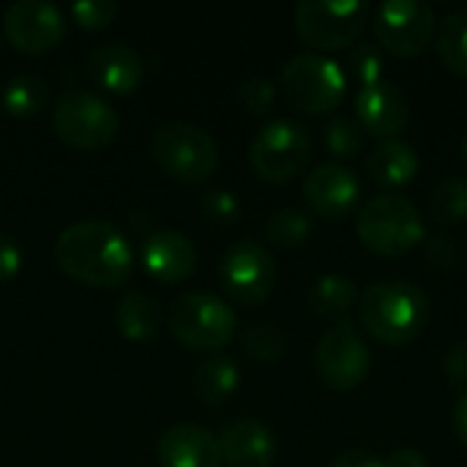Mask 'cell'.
<instances>
[{"label":"cell","mask_w":467,"mask_h":467,"mask_svg":"<svg viewBox=\"0 0 467 467\" xmlns=\"http://www.w3.org/2000/svg\"><path fill=\"white\" fill-rule=\"evenodd\" d=\"M358 126L378 140H397L410 120V101L405 90L389 79L364 85L356 96Z\"/></svg>","instance_id":"cell-15"},{"label":"cell","mask_w":467,"mask_h":467,"mask_svg":"<svg viewBox=\"0 0 467 467\" xmlns=\"http://www.w3.org/2000/svg\"><path fill=\"white\" fill-rule=\"evenodd\" d=\"M358 301V287L353 279L339 274L320 276L309 290V309L323 317H345Z\"/></svg>","instance_id":"cell-24"},{"label":"cell","mask_w":467,"mask_h":467,"mask_svg":"<svg viewBox=\"0 0 467 467\" xmlns=\"http://www.w3.org/2000/svg\"><path fill=\"white\" fill-rule=\"evenodd\" d=\"M361 244L380 257H402L424 244L421 211L402 194H378L364 202L356 219Z\"/></svg>","instance_id":"cell-3"},{"label":"cell","mask_w":467,"mask_h":467,"mask_svg":"<svg viewBox=\"0 0 467 467\" xmlns=\"http://www.w3.org/2000/svg\"><path fill=\"white\" fill-rule=\"evenodd\" d=\"M265 235L276 246H301L312 235V216L298 208H279L268 216Z\"/></svg>","instance_id":"cell-27"},{"label":"cell","mask_w":467,"mask_h":467,"mask_svg":"<svg viewBox=\"0 0 467 467\" xmlns=\"http://www.w3.org/2000/svg\"><path fill=\"white\" fill-rule=\"evenodd\" d=\"M219 279L224 293L241 306L263 304L276 285V263L257 241H235L219 260Z\"/></svg>","instance_id":"cell-11"},{"label":"cell","mask_w":467,"mask_h":467,"mask_svg":"<svg viewBox=\"0 0 467 467\" xmlns=\"http://www.w3.org/2000/svg\"><path fill=\"white\" fill-rule=\"evenodd\" d=\"M235 96L249 115H268L276 104V85L268 77L249 74L238 82Z\"/></svg>","instance_id":"cell-30"},{"label":"cell","mask_w":467,"mask_h":467,"mask_svg":"<svg viewBox=\"0 0 467 467\" xmlns=\"http://www.w3.org/2000/svg\"><path fill=\"white\" fill-rule=\"evenodd\" d=\"M367 175L383 189H400L419 175V153L402 140H383L367 156Z\"/></svg>","instance_id":"cell-20"},{"label":"cell","mask_w":467,"mask_h":467,"mask_svg":"<svg viewBox=\"0 0 467 467\" xmlns=\"http://www.w3.org/2000/svg\"><path fill=\"white\" fill-rule=\"evenodd\" d=\"M443 372L451 389L467 391V342H454L443 356Z\"/></svg>","instance_id":"cell-35"},{"label":"cell","mask_w":467,"mask_h":467,"mask_svg":"<svg viewBox=\"0 0 467 467\" xmlns=\"http://www.w3.org/2000/svg\"><path fill=\"white\" fill-rule=\"evenodd\" d=\"M219 449L227 467H271L276 457V438L263 421L241 419L222 430Z\"/></svg>","instance_id":"cell-19"},{"label":"cell","mask_w":467,"mask_h":467,"mask_svg":"<svg viewBox=\"0 0 467 467\" xmlns=\"http://www.w3.org/2000/svg\"><path fill=\"white\" fill-rule=\"evenodd\" d=\"M115 323L126 339L148 342L161 328V306L142 290H129L115 309Z\"/></svg>","instance_id":"cell-21"},{"label":"cell","mask_w":467,"mask_h":467,"mask_svg":"<svg viewBox=\"0 0 467 467\" xmlns=\"http://www.w3.org/2000/svg\"><path fill=\"white\" fill-rule=\"evenodd\" d=\"M19 268H22V249H19V244L8 233H0V282L16 276Z\"/></svg>","instance_id":"cell-36"},{"label":"cell","mask_w":467,"mask_h":467,"mask_svg":"<svg viewBox=\"0 0 467 467\" xmlns=\"http://www.w3.org/2000/svg\"><path fill=\"white\" fill-rule=\"evenodd\" d=\"M358 320L372 339L389 348H400L419 339L427 328L430 301L410 282H375L361 293Z\"/></svg>","instance_id":"cell-2"},{"label":"cell","mask_w":467,"mask_h":467,"mask_svg":"<svg viewBox=\"0 0 467 467\" xmlns=\"http://www.w3.org/2000/svg\"><path fill=\"white\" fill-rule=\"evenodd\" d=\"M304 197L317 216L342 219L358 205L361 181L350 167L339 161H326L312 167L304 178Z\"/></svg>","instance_id":"cell-14"},{"label":"cell","mask_w":467,"mask_h":467,"mask_svg":"<svg viewBox=\"0 0 467 467\" xmlns=\"http://www.w3.org/2000/svg\"><path fill=\"white\" fill-rule=\"evenodd\" d=\"M150 153L159 170L181 183H202L219 167V145L211 131L186 120L161 123L150 137Z\"/></svg>","instance_id":"cell-4"},{"label":"cell","mask_w":467,"mask_h":467,"mask_svg":"<svg viewBox=\"0 0 467 467\" xmlns=\"http://www.w3.org/2000/svg\"><path fill=\"white\" fill-rule=\"evenodd\" d=\"M380 47L397 57H416L435 41V8L419 0H386L372 16Z\"/></svg>","instance_id":"cell-10"},{"label":"cell","mask_w":467,"mask_h":467,"mask_svg":"<svg viewBox=\"0 0 467 467\" xmlns=\"http://www.w3.org/2000/svg\"><path fill=\"white\" fill-rule=\"evenodd\" d=\"M326 148L337 159H356L364 150V129L353 118H334L326 126Z\"/></svg>","instance_id":"cell-28"},{"label":"cell","mask_w":467,"mask_h":467,"mask_svg":"<svg viewBox=\"0 0 467 467\" xmlns=\"http://www.w3.org/2000/svg\"><path fill=\"white\" fill-rule=\"evenodd\" d=\"M424 260L435 271H454L460 263V246L449 233H438L432 238H424Z\"/></svg>","instance_id":"cell-34"},{"label":"cell","mask_w":467,"mask_h":467,"mask_svg":"<svg viewBox=\"0 0 467 467\" xmlns=\"http://www.w3.org/2000/svg\"><path fill=\"white\" fill-rule=\"evenodd\" d=\"M369 14L367 0H301L296 5V30L315 49H345L361 38Z\"/></svg>","instance_id":"cell-8"},{"label":"cell","mask_w":467,"mask_h":467,"mask_svg":"<svg viewBox=\"0 0 467 467\" xmlns=\"http://www.w3.org/2000/svg\"><path fill=\"white\" fill-rule=\"evenodd\" d=\"M52 126L66 145L93 150L115 140L120 120L107 99L93 90L71 88L57 96L52 109Z\"/></svg>","instance_id":"cell-7"},{"label":"cell","mask_w":467,"mask_h":467,"mask_svg":"<svg viewBox=\"0 0 467 467\" xmlns=\"http://www.w3.org/2000/svg\"><path fill=\"white\" fill-rule=\"evenodd\" d=\"M47 104V79L38 74H16L3 88V107L14 118L36 115Z\"/></svg>","instance_id":"cell-26"},{"label":"cell","mask_w":467,"mask_h":467,"mask_svg":"<svg viewBox=\"0 0 467 467\" xmlns=\"http://www.w3.org/2000/svg\"><path fill=\"white\" fill-rule=\"evenodd\" d=\"M88 74L109 93H134L145 77L142 55L123 41H104L88 52Z\"/></svg>","instance_id":"cell-18"},{"label":"cell","mask_w":467,"mask_h":467,"mask_svg":"<svg viewBox=\"0 0 467 467\" xmlns=\"http://www.w3.org/2000/svg\"><path fill=\"white\" fill-rule=\"evenodd\" d=\"M315 367L334 391L358 389L372 367V356L350 320L328 328L315 348Z\"/></svg>","instance_id":"cell-12"},{"label":"cell","mask_w":467,"mask_h":467,"mask_svg":"<svg viewBox=\"0 0 467 467\" xmlns=\"http://www.w3.org/2000/svg\"><path fill=\"white\" fill-rule=\"evenodd\" d=\"M312 159V137L306 126L276 118L265 123L249 145L252 170L268 183H290L306 170Z\"/></svg>","instance_id":"cell-9"},{"label":"cell","mask_w":467,"mask_h":467,"mask_svg":"<svg viewBox=\"0 0 467 467\" xmlns=\"http://www.w3.org/2000/svg\"><path fill=\"white\" fill-rule=\"evenodd\" d=\"M386 467H430L427 457L419 451V449H397L391 451L386 460H383Z\"/></svg>","instance_id":"cell-38"},{"label":"cell","mask_w":467,"mask_h":467,"mask_svg":"<svg viewBox=\"0 0 467 467\" xmlns=\"http://www.w3.org/2000/svg\"><path fill=\"white\" fill-rule=\"evenodd\" d=\"M235 309L213 293H183L170 306V331L192 350H222L235 337Z\"/></svg>","instance_id":"cell-5"},{"label":"cell","mask_w":467,"mask_h":467,"mask_svg":"<svg viewBox=\"0 0 467 467\" xmlns=\"http://www.w3.org/2000/svg\"><path fill=\"white\" fill-rule=\"evenodd\" d=\"M331 467H386L383 460L375 454V451H367V449H350L345 454H339Z\"/></svg>","instance_id":"cell-37"},{"label":"cell","mask_w":467,"mask_h":467,"mask_svg":"<svg viewBox=\"0 0 467 467\" xmlns=\"http://www.w3.org/2000/svg\"><path fill=\"white\" fill-rule=\"evenodd\" d=\"M241 342H244V350H246L252 358H257V361H276V358L285 353V345H287L282 328L274 326V323L249 326V328L244 331Z\"/></svg>","instance_id":"cell-29"},{"label":"cell","mask_w":467,"mask_h":467,"mask_svg":"<svg viewBox=\"0 0 467 467\" xmlns=\"http://www.w3.org/2000/svg\"><path fill=\"white\" fill-rule=\"evenodd\" d=\"M460 153H462V161L467 164V134L462 137V142H460Z\"/></svg>","instance_id":"cell-40"},{"label":"cell","mask_w":467,"mask_h":467,"mask_svg":"<svg viewBox=\"0 0 467 467\" xmlns=\"http://www.w3.org/2000/svg\"><path fill=\"white\" fill-rule=\"evenodd\" d=\"M161 467H219L222 449L219 438L200 424H175L161 432L156 443Z\"/></svg>","instance_id":"cell-16"},{"label":"cell","mask_w":467,"mask_h":467,"mask_svg":"<svg viewBox=\"0 0 467 467\" xmlns=\"http://www.w3.org/2000/svg\"><path fill=\"white\" fill-rule=\"evenodd\" d=\"M241 383V369L233 358L227 356H211L205 358L194 375H192V391L200 402L208 405H219L224 400H230L235 394Z\"/></svg>","instance_id":"cell-22"},{"label":"cell","mask_w":467,"mask_h":467,"mask_svg":"<svg viewBox=\"0 0 467 467\" xmlns=\"http://www.w3.org/2000/svg\"><path fill=\"white\" fill-rule=\"evenodd\" d=\"M57 265L90 287H118L129 279L134 254L126 235L104 219H82L55 238Z\"/></svg>","instance_id":"cell-1"},{"label":"cell","mask_w":467,"mask_h":467,"mask_svg":"<svg viewBox=\"0 0 467 467\" xmlns=\"http://www.w3.org/2000/svg\"><path fill=\"white\" fill-rule=\"evenodd\" d=\"M200 208H202L205 219L213 222V224H233L238 219V213H241V202H238L235 192H230V189L205 192L202 200H200Z\"/></svg>","instance_id":"cell-32"},{"label":"cell","mask_w":467,"mask_h":467,"mask_svg":"<svg viewBox=\"0 0 467 467\" xmlns=\"http://www.w3.org/2000/svg\"><path fill=\"white\" fill-rule=\"evenodd\" d=\"M142 263L153 279H159L164 285H178L194 274L197 246L192 244L189 235H183L178 230H159L145 238Z\"/></svg>","instance_id":"cell-17"},{"label":"cell","mask_w":467,"mask_h":467,"mask_svg":"<svg viewBox=\"0 0 467 467\" xmlns=\"http://www.w3.org/2000/svg\"><path fill=\"white\" fill-rule=\"evenodd\" d=\"M348 66L353 71V77L364 85H372V82H380L383 79V68H386V60H383V52L378 44H369V41H356L348 52Z\"/></svg>","instance_id":"cell-31"},{"label":"cell","mask_w":467,"mask_h":467,"mask_svg":"<svg viewBox=\"0 0 467 467\" xmlns=\"http://www.w3.org/2000/svg\"><path fill=\"white\" fill-rule=\"evenodd\" d=\"M279 82H282L285 99L296 109L312 112V115L331 112L348 90V77L342 66L320 52L293 55L282 66Z\"/></svg>","instance_id":"cell-6"},{"label":"cell","mask_w":467,"mask_h":467,"mask_svg":"<svg viewBox=\"0 0 467 467\" xmlns=\"http://www.w3.org/2000/svg\"><path fill=\"white\" fill-rule=\"evenodd\" d=\"M3 33L14 49L41 55L66 36V16L49 0H14L3 14Z\"/></svg>","instance_id":"cell-13"},{"label":"cell","mask_w":467,"mask_h":467,"mask_svg":"<svg viewBox=\"0 0 467 467\" xmlns=\"http://www.w3.org/2000/svg\"><path fill=\"white\" fill-rule=\"evenodd\" d=\"M71 16L88 30H101L118 16V3L115 0H77L71 5Z\"/></svg>","instance_id":"cell-33"},{"label":"cell","mask_w":467,"mask_h":467,"mask_svg":"<svg viewBox=\"0 0 467 467\" xmlns=\"http://www.w3.org/2000/svg\"><path fill=\"white\" fill-rule=\"evenodd\" d=\"M435 49L449 71L467 77V5L449 11L438 22Z\"/></svg>","instance_id":"cell-23"},{"label":"cell","mask_w":467,"mask_h":467,"mask_svg":"<svg viewBox=\"0 0 467 467\" xmlns=\"http://www.w3.org/2000/svg\"><path fill=\"white\" fill-rule=\"evenodd\" d=\"M430 216L438 224H460L467 219V178L446 175L430 194Z\"/></svg>","instance_id":"cell-25"},{"label":"cell","mask_w":467,"mask_h":467,"mask_svg":"<svg viewBox=\"0 0 467 467\" xmlns=\"http://www.w3.org/2000/svg\"><path fill=\"white\" fill-rule=\"evenodd\" d=\"M454 432H457L460 443L467 446V391L460 394V400L454 405Z\"/></svg>","instance_id":"cell-39"}]
</instances>
